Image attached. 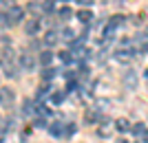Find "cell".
I'll list each match as a JSON object with an SVG mask.
<instances>
[{
	"instance_id": "cell-1",
	"label": "cell",
	"mask_w": 148,
	"mask_h": 143,
	"mask_svg": "<svg viewBox=\"0 0 148 143\" xmlns=\"http://www.w3.org/2000/svg\"><path fill=\"white\" fill-rule=\"evenodd\" d=\"M122 84L128 88V90H135V86H137V73H135V70H128V73L124 75Z\"/></svg>"
},
{
	"instance_id": "cell-2",
	"label": "cell",
	"mask_w": 148,
	"mask_h": 143,
	"mask_svg": "<svg viewBox=\"0 0 148 143\" xmlns=\"http://www.w3.org/2000/svg\"><path fill=\"white\" fill-rule=\"evenodd\" d=\"M38 31H40V20H38V18L27 20V24H25V33H27V35H36Z\"/></svg>"
},
{
	"instance_id": "cell-3",
	"label": "cell",
	"mask_w": 148,
	"mask_h": 143,
	"mask_svg": "<svg viewBox=\"0 0 148 143\" xmlns=\"http://www.w3.org/2000/svg\"><path fill=\"white\" fill-rule=\"evenodd\" d=\"M33 66H36L33 57L27 55V53H22V55H20V68H25V70H33Z\"/></svg>"
},
{
	"instance_id": "cell-4",
	"label": "cell",
	"mask_w": 148,
	"mask_h": 143,
	"mask_svg": "<svg viewBox=\"0 0 148 143\" xmlns=\"http://www.w3.org/2000/svg\"><path fill=\"white\" fill-rule=\"evenodd\" d=\"M22 7H11V9H9V20H11V24L13 22H20V20H22Z\"/></svg>"
},
{
	"instance_id": "cell-5",
	"label": "cell",
	"mask_w": 148,
	"mask_h": 143,
	"mask_svg": "<svg viewBox=\"0 0 148 143\" xmlns=\"http://www.w3.org/2000/svg\"><path fill=\"white\" fill-rule=\"evenodd\" d=\"M0 101H2V104H11L13 101V90L11 88H0Z\"/></svg>"
},
{
	"instance_id": "cell-6",
	"label": "cell",
	"mask_w": 148,
	"mask_h": 143,
	"mask_svg": "<svg viewBox=\"0 0 148 143\" xmlns=\"http://www.w3.org/2000/svg\"><path fill=\"white\" fill-rule=\"evenodd\" d=\"M51 62H53V53H51V51H42V53H40V64H42L44 68H49Z\"/></svg>"
},
{
	"instance_id": "cell-7",
	"label": "cell",
	"mask_w": 148,
	"mask_h": 143,
	"mask_svg": "<svg viewBox=\"0 0 148 143\" xmlns=\"http://www.w3.org/2000/svg\"><path fill=\"white\" fill-rule=\"evenodd\" d=\"M133 55H135V53H133L130 49H119L117 53H115V57H117L119 62H128V60H130Z\"/></svg>"
},
{
	"instance_id": "cell-8",
	"label": "cell",
	"mask_w": 148,
	"mask_h": 143,
	"mask_svg": "<svg viewBox=\"0 0 148 143\" xmlns=\"http://www.w3.org/2000/svg\"><path fill=\"white\" fill-rule=\"evenodd\" d=\"M64 123H60V121H53V123L49 125V132L53 134V137H60V134H64V128H62Z\"/></svg>"
},
{
	"instance_id": "cell-9",
	"label": "cell",
	"mask_w": 148,
	"mask_h": 143,
	"mask_svg": "<svg viewBox=\"0 0 148 143\" xmlns=\"http://www.w3.org/2000/svg\"><path fill=\"white\" fill-rule=\"evenodd\" d=\"M18 70H20V66H18V64L7 62V66H5V75H7V77H16V75H18Z\"/></svg>"
},
{
	"instance_id": "cell-10",
	"label": "cell",
	"mask_w": 148,
	"mask_h": 143,
	"mask_svg": "<svg viewBox=\"0 0 148 143\" xmlns=\"http://www.w3.org/2000/svg\"><path fill=\"white\" fill-rule=\"evenodd\" d=\"M58 40H60V37H58L56 31H47V35H44V44H47V46H53V44H58Z\"/></svg>"
},
{
	"instance_id": "cell-11",
	"label": "cell",
	"mask_w": 148,
	"mask_h": 143,
	"mask_svg": "<svg viewBox=\"0 0 148 143\" xmlns=\"http://www.w3.org/2000/svg\"><path fill=\"white\" fill-rule=\"evenodd\" d=\"M130 132L137 134V137H144V134H146V125H144V123H133V125H130Z\"/></svg>"
},
{
	"instance_id": "cell-12",
	"label": "cell",
	"mask_w": 148,
	"mask_h": 143,
	"mask_svg": "<svg viewBox=\"0 0 148 143\" xmlns=\"http://www.w3.org/2000/svg\"><path fill=\"white\" fill-rule=\"evenodd\" d=\"M77 18L86 24V22H91V20H93V13L88 11V9H80V11H77Z\"/></svg>"
},
{
	"instance_id": "cell-13",
	"label": "cell",
	"mask_w": 148,
	"mask_h": 143,
	"mask_svg": "<svg viewBox=\"0 0 148 143\" xmlns=\"http://www.w3.org/2000/svg\"><path fill=\"white\" fill-rule=\"evenodd\" d=\"M115 128H117V132H128L130 123L126 121V119H117V121H115Z\"/></svg>"
},
{
	"instance_id": "cell-14",
	"label": "cell",
	"mask_w": 148,
	"mask_h": 143,
	"mask_svg": "<svg viewBox=\"0 0 148 143\" xmlns=\"http://www.w3.org/2000/svg\"><path fill=\"white\" fill-rule=\"evenodd\" d=\"M62 40H66L69 44L75 42V31L73 29H64V31H62Z\"/></svg>"
},
{
	"instance_id": "cell-15",
	"label": "cell",
	"mask_w": 148,
	"mask_h": 143,
	"mask_svg": "<svg viewBox=\"0 0 148 143\" xmlns=\"http://www.w3.org/2000/svg\"><path fill=\"white\" fill-rule=\"evenodd\" d=\"M53 77H56V70L51 68V66H49V68H44V70H42V79H44V81L53 79Z\"/></svg>"
},
{
	"instance_id": "cell-16",
	"label": "cell",
	"mask_w": 148,
	"mask_h": 143,
	"mask_svg": "<svg viewBox=\"0 0 148 143\" xmlns=\"http://www.w3.org/2000/svg\"><path fill=\"white\" fill-rule=\"evenodd\" d=\"M36 112H38V115H40V117H49V115H51V110H49V108H47V106H42V104H38Z\"/></svg>"
},
{
	"instance_id": "cell-17",
	"label": "cell",
	"mask_w": 148,
	"mask_h": 143,
	"mask_svg": "<svg viewBox=\"0 0 148 143\" xmlns=\"http://www.w3.org/2000/svg\"><path fill=\"white\" fill-rule=\"evenodd\" d=\"M60 18L62 20H71L73 18V11H71L69 7H64V9H60Z\"/></svg>"
},
{
	"instance_id": "cell-18",
	"label": "cell",
	"mask_w": 148,
	"mask_h": 143,
	"mask_svg": "<svg viewBox=\"0 0 148 143\" xmlns=\"http://www.w3.org/2000/svg\"><path fill=\"white\" fill-rule=\"evenodd\" d=\"M111 24L115 26V29H117L119 24H124V16H119V13H117V16H113V18H111Z\"/></svg>"
},
{
	"instance_id": "cell-19",
	"label": "cell",
	"mask_w": 148,
	"mask_h": 143,
	"mask_svg": "<svg viewBox=\"0 0 148 143\" xmlns=\"http://www.w3.org/2000/svg\"><path fill=\"white\" fill-rule=\"evenodd\" d=\"M51 101H53L56 106L62 104V101H64V93H53V95H51Z\"/></svg>"
},
{
	"instance_id": "cell-20",
	"label": "cell",
	"mask_w": 148,
	"mask_h": 143,
	"mask_svg": "<svg viewBox=\"0 0 148 143\" xmlns=\"http://www.w3.org/2000/svg\"><path fill=\"white\" fill-rule=\"evenodd\" d=\"M60 60H62V62H73V53H71V51H62Z\"/></svg>"
},
{
	"instance_id": "cell-21",
	"label": "cell",
	"mask_w": 148,
	"mask_h": 143,
	"mask_svg": "<svg viewBox=\"0 0 148 143\" xmlns=\"http://www.w3.org/2000/svg\"><path fill=\"white\" fill-rule=\"evenodd\" d=\"M75 130H77V128H75L73 123H69V125H64V134H66V137H73V134H75Z\"/></svg>"
},
{
	"instance_id": "cell-22",
	"label": "cell",
	"mask_w": 148,
	"mask_h": 143,
	"mask_svg": "<svg viewBox=\"0 0 148 143\" xmlns=\"http://www.w3.org/2000/svg\"><path fill=\"white\" fill-rule=\"evenodd\" d=\"M42 9H44V11H53V9H56V0H47Z\"/></svg>"
},
{
	"instance_id": "cell-23",
	"label": "cell",
	"mask_w": 148,
	"mask_h": 143,
	"mask_svg": "<svg viewBox=\"0 0 148 143\" xmlns=\"http://www.w3.org/2000/svg\"><path fill=\"white\" fill-rule=\"evenodd\" d=\"M40 9H42V7L38 5V2H29V11H31V13H33V11H36V13H40Z\"/></svg>"
},
{
	"instance_id": "cell-24",
	"label": "cell",
	"mask_w": 148,
	"mask_h": 143,
	"mask_svg": "<svg viewBox=\"0 0 148 143\" xmlns=\"http://www.w3.org/2000/svg\"><path fill=\"white\" fill-rule=\"evenodd\" d=\"M25 115H31V99H25V108H22Z\"/></svg>"
},
{
	"instance_id": "cell-25",
	"label": "cell",
	"mask_w": 148,
	"mask_h": 143,
	"mask_svg": "<svg viewBox=\"0 0 148 143\" xmlns=\"http://www.w3.org/2000/svg\"><path fill=\"white\" fill-rule=\"evenodd\" d=\"M84 119H86V121H95V112H93V110H88L86 115H84Z\"/></svg>"
},
{
	"instance_id": "cell-26",
	"label": "cell",
	"mask_w": 148,
	"mask_h": 143,
	"mask_svg": "<svg viewBox=\"0 0 148 143\" xmlns=\"http://www.w3.org/2000/svg\"><path fill=\"white\" fill-rule=\"evenodd\" d=\"M36 125H38V128H47V121L40 117V119H36Z\"/></svg>"
},
{
	"instance_id": "cell-27",
	"label": "cell",
	"mask_w": 148,
	"mask_h": 143,
	"mask_svg": "<svg viewBox=\"0 0 148 143\" xmlns=\"http://www.w3.org/2000/svg\"><path fill=\"white\" fill-rule=\"evenodd\" d=\"M80 2H82L84 7H91V5H93V0H80Z\"/></svg>"
},
{
	"instance_id": "cell-28",
	"label": "cell",
	"mask_w": 148,
	"mask_h": 143,
	"mask_svg": "<svg viewBox=\"0 0 148 143\" xmlns=\"http://www.w3.org/2000/svg\"><path fill=\"white\" fill-rule=\"evenodd\" d=\"M2 132H5V125L0 123V137H2Z\"/></svg>"
},
{
	"instance_id": "cell-29",
	"label": "cell",
	"mask_w": 148,
	"mask_h": 143,
	"mask_svg": "<svg viewBox=\"0 0 148 143\" xmlns=\"http://www.w3.org/2000/svg\"><path fill=\"white\" fill-rule=\"evenodd\" d=\"M2 62H5V60H2V53H0V64H2Z\"/></svg>"
},
{
	"instance_id": "cell-30",
	"label": "cell",
	"mask_w": 148,
	"mask_h": 143,
	"mask_svg": "<svg viewBox=\"0 0 148 143\" xmlns=\"http://www.w3.org/2000/svg\"><path fill=\"white\" fill-rule=\"evenodd\" d=\"M146 79H148V70H146Z\"/></svg>"
},
{
	"instance_id": "cell-31",
	"label": "cell",
	"mask_w": 148,
	"mask_h": 143,
	"mask_svg": "<svg viewBox=\"0 0 148 143\" xmlns=\"http://www.w3.org/2000/svg\"><path fill=\"white\" fill-rule=\"evenodd\" d=\"M0 123H2V119H0Z\"/></svg>"
}]
</instances>
